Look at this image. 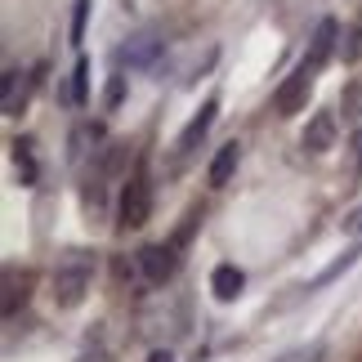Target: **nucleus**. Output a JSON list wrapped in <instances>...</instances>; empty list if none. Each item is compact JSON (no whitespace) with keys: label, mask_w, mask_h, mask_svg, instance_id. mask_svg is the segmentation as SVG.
<instances>
[{"label":"nucleus","mask_w":362,"mask_h":362,"mask_svg":"<svg viewBox=\"0 0 362 362\" xmlns=\"http://www.w3.org/2000/svg\"><path fill=\"white\" fill-rule=\"evenodd\" d=\"M94 282V255L90 250H67L54 269V304L59 309H76L86 300V291Z\"/></svg>","instance_id":"obj_1"},{"label":"nucleus","mask_w":362,"mask_h":362,"mask_svg":"<svg viewBox=\"0 0 362 362\" xmlns=\"http://www.w3.org/2000/svg\"><path fill=\"white\" fill-rule=\"evenodd\" d=\"M148 215H152V184H148V170L139 165L130 184L121 188V228H144Z\"/></svg>","instance_id":"obj_2"},{"label":"nucleus","mask_w":362,"mask_h":362,"mask_svg":"<svg viewBox=\"0 0 362 362\" xmlns=\"http://www.w3.org/2000/svg\"><path fill=\"white\" fill-rule=\"evenodd\" d=\"M313 76H317V72H313V67H309V63H300V67H296V72H291V76L282 81V90H277V94H273V107H277V112H282V117H296V112H300V107H304V103H309V90H313Z\"/></svg>","instance_id":"obj_3"},{"label":"nucleus","mask_w":362,"mask_h":362,"mask_svg":"<svg viewBox=\"0 0 362 362\" xmlns=\"http://www.w3.org/2000/svg\"><path fill=\"white\" fill-rule=\"evenodd\" d=\"M336 36H340L336 18H322V23H317V32H313V40H309V54H304V63H309L313 72H322V67H327L331 49H336Z\"/></svg>","instance_id":"obj_4"},{"label":"nucleus","mask_w":362,"mask_h":362,"mask_svg":"<svg viewBox=\"0 0 362 362\" xmlns=\"http://www.w3.org/2000/svg\"><path fill=\"white\" fill-rule=\"evenodd\" d=\"M139 264H144V273L152 277V282H165L179 259H175V246H144L139 250Z\"/></svg>","instance_id":"obj_5"},{"label":"nucleus","mask_w":362,"mask_h":362,"mask_svg":"<svg viewBox=\"0 0 362 362\" xmlns=\"http://www.w3.org/2000/svg\"><path fill=\"white\" fill-rule=\"evenodd\" d=\"M215 112H219V99H206V103H202V112L188 121V130H184V134H179V152H192V148L202 144L206 130L215 125Z\"/></svg>","instance_id":"obj_6"},{"label":"nucleus","mask_w":362,"mask_h":362,"mask_svg":"<svg viewBox=\"0 0 362 362\" xmlns=\"http://www.w3.org/2000/svg\"><path fill=\"white\" fill-rule=\"evenodd\" d=\"M242 286H246V273L238 269V264H219V269L211 273V291H215V300H238L242 296Z\"/></svg>","instance_id":"obj_7"},{"label":"nucleus","mask_w":362,"mask_h":362,"mask_svg":"<svg viewBox=\"0 0 362 362\" xmlns=\"http://www.w3.org/2000/svg\"><path fill=\"white\" fill-rule=\"evenodd\" d=\"M331 144H336V117H331V112H317L309 121V130H304V148H309V152H327Z\"/></svg>","instance_id":"obj_8"},{"label":"nucleus","mask_w":362,"mask_h":362,"mask_svg":"<svg viewBox=\"0 0 362 362\" xmlns=\"http://www.w3.org/2000/svg\"><path fill=\"white\" fill-rule=\"evenodd\" d=\"M238 157H242V144H238V139L215 152V161H211V184H215V188H224L228 179H233V170H238Z\"/></svg>","instance_id":"obj_9"},{"label":"nucleus","mask_w":362,"mask_h":362,"mask_svg":"<svg viewBox=\"0 0 362 362\" xmlns=\"http://www.w3.org/2000/svg\"><path fill=\"white\" fill-rule=\"evenodd\" d=\"M27 94H32V86H27L23 72H5V99H0V107H5V117H18Z\"/></svg>","instance_id":"obj_10"},{"label":"nucleus","mask_w":362,"mask_h":362,"mask_svg":"<svg viewBox=\"0 0 362 362\" xmlns=\"http://www.w3.org/2000/svg\"><path fill=\"white\" fill-rule=\"evenodd\" d=\"M358 259H362V242H354V246H349V250H344V255H340V259H331V264H327V269H322V273H317V277H313V286H327V282H336V277H344V273H349V269H354V264H358Z\"/></svg>","instance_id":"obj_11"},{"label":"nucleus","mask_w":362,"mask_h":362,"mask_svg":"<svg viewBox=\"0 0 362 362\" xmlns=\"http://www.w3.org/2000/svg\"><path fill=\"white\" fill-rule=\"evenodd\" d=\"M18 304H27V277H18V273H5V317H13L18 313Z\"/></svg>","instance_id":"obj_12"},{"label":"nucleus","mask_w":362,"mask_h":362,"mask_svg":"<svg viewBox=\"0 0 362 362\" xmlns=\"http://www.w3.org/2000/svg\"><path fill=\"white\" fill-rule=\"evenodd\" d=\"M152 54H157V36H139L134 45H125V49H121V59H125V63H134V67H148V63H152Z\"/></svg>","instance_id":"obj_13"},{"label":"nucleus","mask_w":362,"mask_h":362,"mask_svg":"<svg viewBox=\"0 0 362 362\" xmlns=\"http://www.w3.org/2000/svg\"><path fill=\"white\" fill-rule=\"evenodd\" d=\"M67 99H72V103L90 99V63L86 59H76V67H72V90H67Z\"/></svg>","instance_id":"obj_14"},{"label":"nucleus","mask_w":362,"mask_h":362,"mask_svg":"<svg viewBox=\"0 0 362 362\" xmlns=\"http://www.w3.org/2000/svg\"><path fill=\"white\" fill-rule=\"evenodd\" d=\"M86 13H90V0H76V13H72V40L86 36Z\"/></svg>","instance_id":"obj_15"},{"label":"nucleus","mask_w":362,"mask_h":362,"mask_svg":"<svg viewBox=\"0 0 362 362\" xmlns=\"http://www.w3.org/2000/svg\"><path fill=\"white\" fill-rule=\"evenodd\" d=\"M327 358V349L322 344H313V349H296V354H286L282 362H322Z\"/></svg>","instance_id":"obj_16"},{"label":"nucleus","mask_w":362,"mask_h":362,"mask_svg":"<svg viewBox=\"0 0 362 362\" xmlns=\"http://www.w3.org/2000/svg\"><path fill=\"white\" fill-rule=\"evenodd\" d=\"M344 59H349V63L362 59V27H349V45H344Z\"/></svg>","instance_id":"obj_17"},{"label":"nucleus","mask_w":362,"mask_h":362,"mask_svg":"<svg viewBox=\"0 0 362 362\" xmlns=\"http://www.w3.org/2000/svg\"><path fill=\"white\" fill-rule=\"evenodd\" d=\"M344 233H362V206H358L349 219H344Z\"/></svg>","instance_id":"obj_18"},{"label":"nucleus","mask_w":362,"mask_h":362,"mask_svg":"<svg viewBox=\"0 0 362 362\" xmlns=\"http://www.w3.org/2000/svg\"><path fill=\"white\" fill-rule=\"evenodd\" d=\"M148 362H175V358H170V354H165V349H157V354H152Z\"/></svg>","instance_id":"obj_19"}]
</instances>
